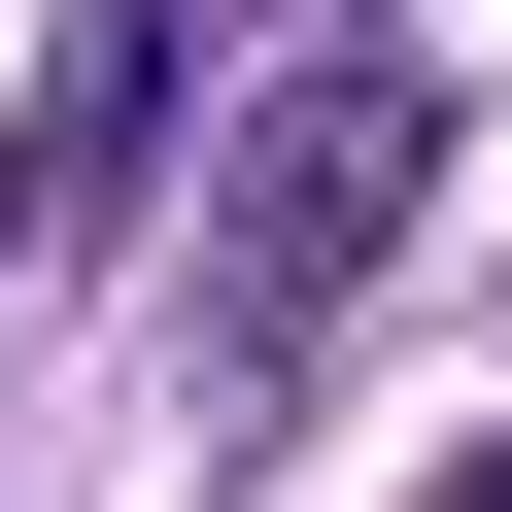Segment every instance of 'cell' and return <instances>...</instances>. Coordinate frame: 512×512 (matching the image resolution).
<instances>
[{
    "mask_svg": "<svg viewBox=\"0 0 512 512\" xmlns=\"http://www.w3.org/2000/svg\"><path fill=\"white\" fill-rule=\"evenodd\" d=\"M410 205H444V69H410V35L274 69V103H239V171H205V342H239V376H274V342H342Z\"/></svg>",
    "mask_w": 512,
    "mask_h": 512,
    "instance_id": "cell-1",
    "label": "cell"
},
{
    "mask_svg": "<svg viewBox=\"0 0 512 512\" xmlns=\"http://www.w3.org/2000/svg\"><path fill=\"white\" fill-rule=\"evenodd\" d=\"M171 69H205V0H103V35L35 69V137H0V274H69V239L137 205V137H171Z\"/></svg>",
    "mask_w": 512,
    "mask_h": 512,
    "instance_id": "cell-2",
    "label": "cell"
},
{
    "mask_svg": "<svg viewBox=\"0 0 512 512\" xmlns=\"http://www.w3.org/2000/svg\"><path fill=\"white\" fill-rule=\"evenodd\" d=\"M444 512H512V444H478V478H444Z\"/></svg>",
    "mask_w": 512,
    "mask_h": 512,
    "instance_id": "cell-3",
    "label": "cell"
}]
</instances>
